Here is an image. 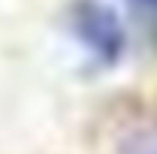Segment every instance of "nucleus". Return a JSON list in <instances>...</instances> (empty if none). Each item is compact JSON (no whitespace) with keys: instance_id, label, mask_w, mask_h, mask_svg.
I'll return each mask as SVG.
<instances>
[{"instance_id":"obj_2","label":"nucleus","mask_w":157,"mask_h":154,"mask_svg":"<svg viewBox=\"0 0 157 154\" xmlns=\"http://www.w3.org/2000/svg\"><path fill=\"white\" fill-rule=\"evenodd\" d=\"M136 3H142V6H148V9H157V0H136Z\"/></svg>"},{"instance_id":"obj_1","label":"nucleus","mask_w":157,"mask_h":154,"mask_svg":"<svg viewBox=\"0 0 157 154\" xmlns=\"http://www.w3.org/2000/svg\"><path fill=\"white\" fill-rule=\"evenodd\" d=\"M67 18H70L73 37L88 48V55L97 64L112 67L121 60L124 48H127V30H124V21L112 3H106V0H73Z\"/></svg>"}]
</instances>
